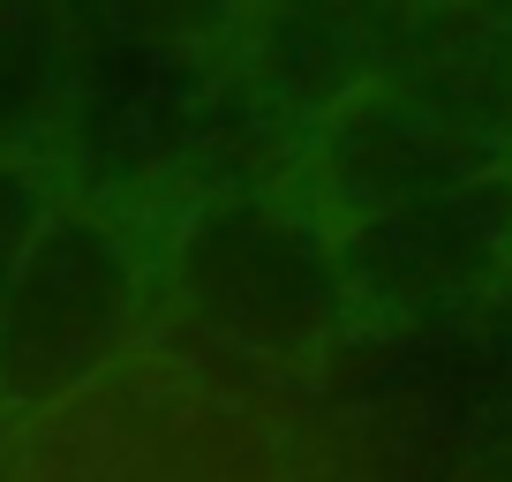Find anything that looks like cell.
Returning a JSON list of instances; mask_svg holds the SVG:
<instances>
[{"mask_svg":"<svg viewBox=\"0 0 512 482\" xmlns=\"http://www.w3.org/2000/svg\"><path fill=\"white\" fill-rule=\"evenodd\" d=\"M400 23L407 0H264L234 83L294 144L392 68Z\"/></svg>","mask_w":512,"mask_h":482,"instance_id":"obj_4","label":"cell"},{"mask_svg":"<svg viewBox=\"0 0 512 482\" xmlns=\"http://www.w3.org/2000/svg\"><path fill=\"white\" fill-rule=\"evenodd\" d=\"M83 61H136L151 83H189L196 98L234 83L264 0H76Z\"/></svg>","mask_w":512,"mask_h":482,"instance_id":"obj_6","label":"cell"},{"mask_svg":"<svg viewBox=\"0 0 512 482\" xmlns=\"http://www.w3.org/2000/svg\"><path fill=\"white\" fill-rule=\"evenodd\" d=\"M505 8H512V0H505Z\"/></svg>","mask_w":512,"mask_h":482,"instance_id":"obj_9","label":"cell"},{"mask_svg":"<svg viewBox=\"0 0 512 482\" xmlns=\"http://www.w3.org/2000/svg\"><path fill=\"white\" fill-rule=\"evenodd\" d=\"M384 76L437 121L475 174H512V8L505 0H407Z\"/></svg>","mask_w":512,"mask_h":482,"instance_id":"obj_5","label":"cell"},{"mask_svg":"<svg viewBox=\"0 0 512 482\" xmlns=\"http://www.w3.org/2000/svg\"><path fill=\"white\" fill-rule=\"evenodd\" d=\"M83 76L76 0H0V159L68 151Z\"/></svg>","mask_w":512,"mask_h":482,"instance_id":"obj_7","label":"cell"},{"mask_svg":"<svg viewBox=\"0 0 512 482\" xmlns=\"http://www.w3.org/2000/svg\"><path fill=\"white\" fill-rule=\"evenodd\" d=\"M354 317L407 324L512 294V174H460L339 226Z\"/></svg>","mask_w":512,"mask_h":482,"instance_id":"obj_3","label":"cell"},{"mask_svg":"<svg viewBox=\"0 0 512 482\" xmlns=\"http://www.w3.org/2000/svg\"><path fill=\"white\" fill-rule=\"evenodd\" d=\"M159 317L256 370H317L339 339L362 332L339 234L272 166L189 181L174 196Z\"/></svg>","mask_w":512,"mask_h":482,"instance_id":"obj_2","label":"cell"},{"mask_svg":"<svg viewBox=\"0 0 512 482\" xmlns=\"http://www.w3.org/2000/svg\"><path fill=\"white\" fill-rule=\"evenodd\" d=\"M76 174L68 151H23V159H0V302H8V279H16L23 249H31L38 219L53 211L61 181Z\"/></svg>","mask_w":512,"mask_h":482,"instance_id":"obj_8","label":"cell"},{"mask_svg":"<svg viewBox=\"0 0 512 482\" xmlns=\"http://www.w3.org/2000/svg\"><path fill=\"white\" fill-rule=\"evenodd\" d=\"M174 196L136 174H68L0 302V415L38 422L91 392L166 302Z\"/></svg>","mask_w":512,"mask_h":482,"instance_id":"obj_1","label":"cell"}]
</instances>
